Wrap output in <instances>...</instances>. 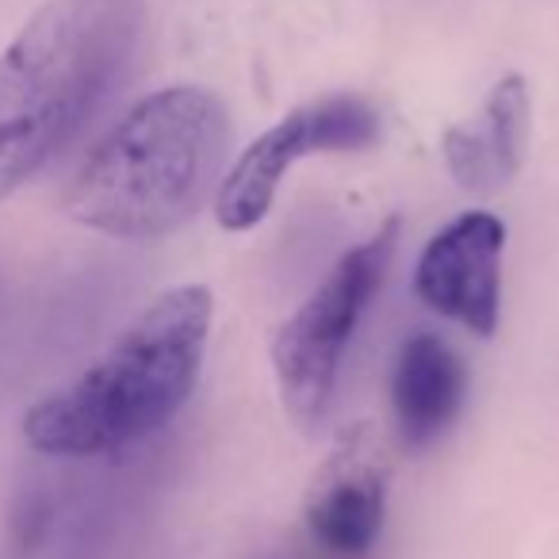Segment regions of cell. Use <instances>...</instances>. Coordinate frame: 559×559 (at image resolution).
I'll use <instances>...</instances> for the list:
<instances>
[{"instance_id":"ba28073f","label":"cell","mask_w":559,"mask_h":559,"mask_svg":"<svg viewBox=\"0 0 559 559\" xmlns=\"http://www.w3.org/2000/svg\"><path fill=\"white\" fill-rule=\"evenodd\" d=\"M467 399V368L444 337L411 334L391 368V414L406 449H429L460 418Z\"/></svg>"},{"instance_id":"7a4b0ae2","label":"cell","mask_w":559,"mask_h":559,"mask_svg":"<svg viewBox=\"0 0 559 559\" xmlns=\"http://www.w3.org/2000/svg\"><path fill=\"white\" fill-rule=\"evenodd\" d=\"M211 319L203 284L162 292L78 380L27 411V444L47 456H104L169 426L200 380Z\"/></svg>"},{"instance_id":"3957f363","label":"cell","mask_w":559,"mask_h":559,"mask_svg":"<svg viewBox=\"0 0 559 559\" xmlns=\"http://www.w3.org/2000/svg\"><path fill=\"white\" fill-rule=\"evenodd\" d=\"M139 24L142 0H47L0 50V203L81 131Z\"/></svg>"},{"instance_id":"8992f818","label":"cell","mask_w":559,"mask_h":559,"mask_svg":"<svg viewBox=\"0 0 559 559\" xmlns=\"http://www.w3.org/2000/svg\"><path fill=\"white\" fill-rule=\"evenodd\" d=\"M506 223L490 211H464L433 234L414 264V292L441 319L490 337L502 311Z\"/></svg>"},{"instance_id":"6da1fadb","label":"cell","mask_w":559,"mask_h":559,"mask_svg":"<svg viewBox=\"0 0 559 559\" xmlns=\"http://www.w3.org/2000/svg\"><path fill=\"white\" fill-rule=\"evenodd\" d=\"M230 150V111L203 85L142 96L85 157L66 195L73 223L123 241H154L215 200Z\"/></svg>"},{"instance_id":"277c9868","label":"cell","mask_w":559,"mask_h":559,"mask_svg":"<svg viewBox=\"0 0 559 559\" xmlns=\"http://www.w3.org/2000/svg\"><path fill=\"white\" fill-rule=\"evenodd\" d=\"M395 241L399 218H388L372 238L345 249L319 280V288L296 307L292 319H284V326L272 337L280 403L299 429H319L326 421L337 380H342L345 345L388 280Z\"/></svg>"},{"instance_id":"5b68a950","label":"cell","mask_w":559,"mask_h":559,"mask_svg":"<svg viewBox=\"0 0 559 559\" xmlns=\"http://www.w3.org/2000/svg\"><path fill=\"white\" fill-rule=\"evenodd\" d=\"M380 139V111L353 93H334L288 111L257 142H249L223 173L215 192V218L223 230L246 234L276 203V192L304 157L349 154Z\"/></svg>"},{"instance_id":"52a82bcc","label":"cell","mask_w":559,"mask_h":559,"mask_svg":"<svg viewBox=\"0 0 559 559\" xmlns=\"http://www.w3.org/2000/svg\"><path fill=\"white\" fill-rule=\"evenodd\" d=\"M533 100L521 73L495 81L487 100L464 123L449 127L441 139V157L449 177L472 195H495L521 173L528 146Z\"/></svg>"},{"instance_id":"9c48e42d","label":"cell","mask_w":559,"mask_h":559,"mask_svg":"<svg viewBox=\"0 0 559 559\" xmlns=\"http://www.w3.org/2000/svg\"><path fill=\"white\" fill-rule=\"evenodd\" d=\"M388 513L383 467L360 444L334 452L307 498V528L326 551L357 559L376 548Z\"/></svg>"}]
</instances>
